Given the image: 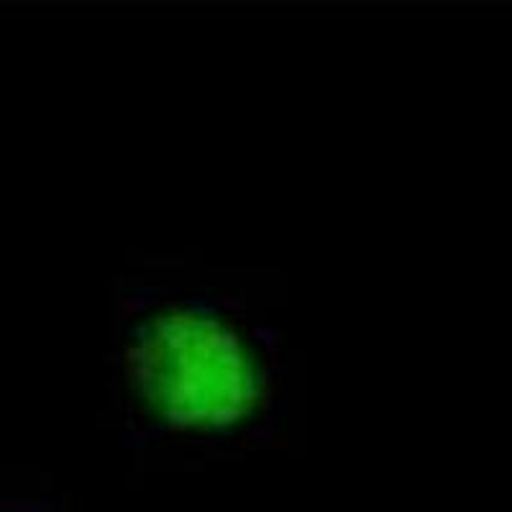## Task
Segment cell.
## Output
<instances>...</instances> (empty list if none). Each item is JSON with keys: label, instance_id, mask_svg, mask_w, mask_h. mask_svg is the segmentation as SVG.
<instances>
[{"label": "cell", "instance_id": "6da1fadb", "mask_svg": "<svg viewBox=\"0 0 512 512\" xmlns=\"http://www.w3.org/2000/svg\"><path fill=\"white\" fill-rule=\"evenodd\" d=\"M134 377L146 405L167 423L218 431L259 400V369L239 333L198 310H169L141 328Z\"/></svg>", "mask_w": 512, "mask_h": 512}]
</instances>
